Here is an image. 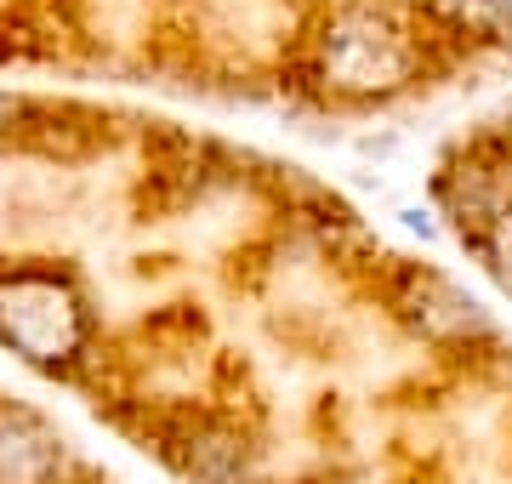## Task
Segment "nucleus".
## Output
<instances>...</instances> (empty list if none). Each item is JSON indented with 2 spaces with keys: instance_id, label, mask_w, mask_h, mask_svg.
<instances>
[{
  "instance_id": "6",
  "label": "nucleus",
  "mask_w": 512,
  "mask_h": 484,
  "mask_svg": "<svg viewBox=\"0 0 512 484\" xmlns=\"http://www.w3.org/2000/svg\"><path fill=\"white\" fill-rule=\"evenodd\" d=\"M467 245H473L478 257H484V268H490L495 280L512 291V200L495 205L490 217H484V223L467 234Z\"/></svg>"
},
{
  "instance_id": "1",
  "label": "nucleus",
  "mask_w": 512,
  "mask_h": 484,
  "mask_svg": "<svg viewBox=\"0 0 512 484\" xmlns=\"http://www.w3.org/2000/svg\"><path fill=\"white\" fill-rule=\"evenodd\" d=\"M433 46L439 40L421 35V18H404L382 0H342L313 40V80L336 103H387L421 80Z\"/></svg>"
},
{
  "instance_id": "3",
  "label": "nucleus",
  "mask_w": 512,
  "mask_h": 484,
  "mask_svg": "<svg viewBox=\"0 0 512 484\" xmlns=\"http://www.w3.org/2000/svg\"><path fill=\"white\" fill-rule=\"evenodd\" d=\"M393 308L404 314L410 331H421L439 348H461V342H484L490 336V319L461 285H450L433 268H404L399 291H393Z\"/></svg>"
},
{
  "instance_id": "5",
  "label": "nucleus",
  "mask_w": 512,
  "mask_h": 484,
  "mask_svg": "<svg viewBox=\"0 0 512 484\" xmlns=\"http://www.w3.org/2000/svg\"><path fill=\"white\" fill-rule=\"evenodd\" d=\"M416 18L433 40H461V46L512 40V0H416Z\"/></svg>"
},
{
  "instance_id": "2",
  "label": "nucleus",
  "mask_w": 512,
  "mask_h": 484,
  "mask_svg": "<svg viewBox=\"0 0 512 484\" xmlns=\"http://www.w3.org/2000/svg\"><path fill=\"white\" fill-rule=\"evenodd\" d=\"M0 342L35 371H74L92 348V308L80 280L57 262L0 268Z\"/></svg>"
},
{
  "instance_id": "4",
  "label": "nucleus",
  "mask_w": 512,
  "mask_h": 484,
  "mask_svg": "<svg viewBox=\"0 0 512 484\" xmlns=\"http://www.w3.org/2000/svg\"><path fill=\"white\" fill-rule=\"evenodd\" d=\"M63 467V439H57L35 410L0 405V484H46Z\"/></svg>"
},
{
  "instance_id": "7",
  "label": "nucleus",
  "mask_w": 512,
  "mask_h": 484,
  "mask_svg": "<svg viewBox=\"0 0 512 484\" xmlns=\"http://www.w3.org/2000/svg\"><path fill=\"white\" fill-rule=\"evenodd\" d=\"M23 120H29V103L12 97V92H0V143H12V137L23 131Z\"/></svg>"
}]
</instances>
